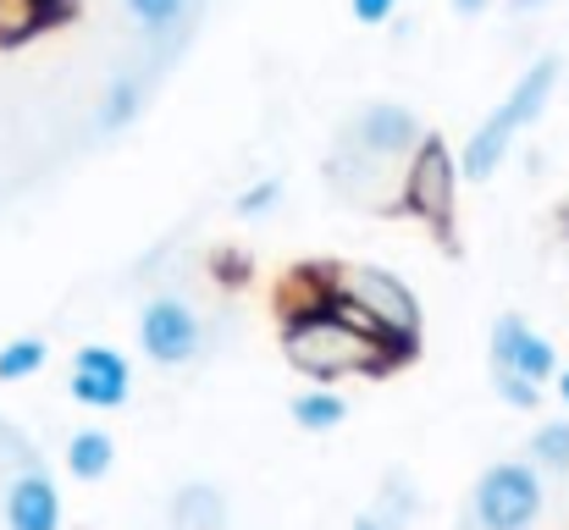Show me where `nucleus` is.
<instances>
[{
	"mask_svg": "<svg viewBox=\"0 0 569 530\" xmlns=\"http://www.w3.org/2000/svg\"><path fill=\"white\" fill-rule=\"evenodd\" d=\"M128 387H133V370L128 359L106 343H89V349L72 353V370H67V392L89 409H122L128 403Z\"/></svg>",
	"mask_w": 569,
	"mask_h": 530,
	"instance_id": "nucleus-9",
	"label": "nucleus"
},
{
	"mask_svg": "<svg viewBox=\"0 0 569 530\" xmlns=\"http://www.w3.org/2000/svg\"><path fill=\"white\" fill-rule=\"evenodd\" d=\"M559 78H565V61H559V56H537V61L515 78V89L498 100V111H492V117L465 139V150H459V172H465V182H492V172L503 167V156L515 150V139L548 111Z\"/></svg>",
	"mask_w": 569,
	"mask_h": 530,
	"instance_id": "nucleus-2",
	"label": "nucleus"
},
{
	"mask_svg": "<svg viewBox=\"0 0 569 530\" xmlns=\"http://www.w3.org/2000/svg\"><path fill=\"white\" fill-rule=\"evenodd\" d=\"M277 204H282V177H260L254 188L238 193V216H266V210H277Z\"/></svg>",
	"mask_w": 569,
	"mask_h": 530,
	"instance_id": "nucleus-21",
	"label": "nucleus"
},
{
	"mask_svg": "<svg viewBox=\"0 0 569 530\" xmlns=\"http://www.w3.org/2000/svg\"><path fill=\"white\" fill-rule=\"evenodd\" d=\"M167 514H172L178 530H227V498L210 481H189V487L172 492Z\"/></svg>",
	"mask_w": 569,
	"mask_h": 530,
	"instance_id": "nucleus-11",
	"label": "nucleus"
},
{
	"mask_svg": "<svg viewBox=\"0 0 569 530\" xmlns=\"http://www.w3.org/2000/svg\"><path fill=\"white\" fill-rule=\"evenodd\" d=\"M459 156L437 139V133H426L420 139V150L409 156V167H403V188H398V204L403 210H415L420 221H431V227H448L453 221V204H459Z\"/></svg>",
	"mask_w": 569,
	"mask_h": 530,
	"instance_id": "nucleus-5",
	"label": "nucleus"
},
{
	"mask_svg": "<svg viewBox=\"0 0 569 530\" xmlns=\"http://www.w3.org/2000/svg\"><path fill=\"white\" fill-rule=\"evenodd\" d=\"M139 106H144V83H139V78H117V83L106 89V100H100V128H106V133H122V128L139 117Z\"/></svg>",
	"mask_w": 569,
	"mask_h": 530,
	"instance_id": "nucleus-16",
	"label": "nucleus"
},
{
	"mask_svg": "<svg viewBox=\"0 0 569 530\" xmlns=\"http://www.w3.org/2000/svg\"><path fill=\"white\" fill-rule=\"evenodd\" d=\"M559 398H565V403H569V364H565V370H559Z\"/></svg>",
	"mask_w": 569,
	"mask_h": 530,
	"instance_id": "nucleus-26",
	"label": "nucleus"
},
{
	"mask_svg": "<svg viewBox=\"0 0 569 530\" xmlns=\"http://www.w3.org/2000/svg\"><path fill=\"white\" fill-rule=\"evenodd\" d=\"M199 343H204L199 316H193L183 299H150V304L139 310V349L150 353L161 370L189 364L193 353H199Z\"/></svg>",
	"mask_w": 569,
	"mask_h": 530,
	"instance_id": "nucleus-8",
	"label": "nucleus"
},
{
	"mask_svg": "<svg viewBox=\"0 0 569 530\" xmlns=\"http://www.w3.org/2000/svg\"><path fill=\"white\" fill-rule=\"evenodd\" d=\"M355 530H381V520H377V514H371V509H366V514L355 520Z\"/></svg>",
	"mask_w": 569,
	"mask_h": 530,
	"instance_id": "nucleus-25",
	"label": "nucleus"
},
{
	"mask_svg": "<svg viewBox=\"0 0 569 530\" xmlns=\"http://www.w3.org/2000/svg\"><path fill=\"white\" fill-rule=\"evenodd\" d=\"M61 17H72V0H0V44H22Z\"/></svg>",
	"mask_w": 569,
	"mask_h": 530,
	"instance_id": "nucleus-12",
	"label": "nucleus"
},
{
	"mask_svg": "<svg viewBox=\"0 0 569 530\" xmlns=\"http://www.w3.org/2000/svg\"><path fill=\"white\" fill-rule=\"evenodd\" d=\"M6 526L11 530H61V492L44 470H22L6 487Z\"/></svg>",
	"mask_w": 569,
	"mask_h": 530,
	"instance_id": "nucleus-10",
	"label": "nucleus"
},
{
	"mask_svg": "<svg viewBox=\"0 0 569 530\" xmlns=\"http://www.w3.org/2000/svg\"><path fill=\"white\" fill-rule=\"evenodd\" d=\"M420 139H426L420 117H415L409 106H398V100L366 106V111L349 122V133H343L349 156H360V161H398V156H415Z\"/></svg>",
	"mask_w": 569,
	"mask_h": 530,
	"instance_id": "nucleus-6",
	"label": "nucleus"
},
{
	"mask_svg": "<svg viewBox=\"0 0 569 530\" xmlns=\"http://www.w3.org/2000/svg\"><path fill=\"white\" fill-rule=\"evenodd\" d=\"M559 221H565V232H569V199H565V216H559Z\"/></svg>",
	"mask_w": 569,
	"mask_h": 530,
	"instance_id": "nucleus-27",
	"label": "nucleus"
},
{
	"mask_svg": "<svg viewBox=\"0 0 569 530\" xmlns=\"http://www.w3.org/2000/svg\"><path fill=\"white\" fill-rule=\"evenodd\" d=\"M111 464H117V442L106 437V431H72L67 437V470L78 476V481H106L111 476Z\"/></svg>",
	"mask_w": 569,
	"mask_h": 530,
	"instance_id": "nucleus-14",
	"label": "nucleus"
},
{
	"mask_svg": "<svg viewBox=\"0 0 569 530\" xmlns=\"http://www.w3.org/2000/svg\"><path fill=\"white\" fill-rule=\"evenodd\" d=\"M492 392H498L509 409H537V403H542V387L526 381V376H509V370H492Z\"/></svg>",
	"mask_w": 569,
	"mask_h": 530,
	"instance_id": "nucleus-20",
	"label": "nucleus"
},
{
	"mask_svg": "<svg viewBox=\"0 0 569 530\" xmlns=\"http://www.w3.org/2000/svg\"><path fill=\"white\" fill-rule=\"evenodd\" d=\"M487 6H492V0H453V11H459V17H481Z\"/></svg>",
	"mask_w": 569,
	"mask_h": 530,
	"instance_id": "nucleus-23",
	"label": "nucleus"
},
{
	"mask_svg": "<svg viewBox=\"0 0 569 530\" xmlns=\"http://www.w3.org/2000/svg\"><path fill=\"white\" fill-rule=\"evenodd\" d=\"M381 520V530H403L415 514H420V492H415V481L409 476H387V487H381L377 509H371Z\"/></svg>",
	"mask_w": 569,
	"mask_h": 530,
	"instance_id": "nucleus-15",
	"label": "nucleus"
},
{
	"mask_svg": "<svg viewBox=\"0 0 569 530\" xmlns=\"http://www.w3.org/2000/svg\"><path fill=\"white\" fill-rule=\"evenodd\" d=\"M531 464H537V470H553V476H569V420L537 426V437H531Z\"/></svg>",
	"mask_w": 569,
	"mask_h": 530,
	"instance_id": "nucleus-18",
	"label": "nucleus"
},
{
	"mask_svg": "<svg viewBox=\"0 0 569 530\" xmlns=\"http://www.w3.org/2000/svg\"><path fill=\"white\" fill-rule=\"evenodd\" d=\"M548 509V487L542 470L531 459H498L481 470L476 492H470V520L476 530H531Z\"/></svg>",
	"mask_w": 569,
	"mask_h": 530,
	"instance_id": "nucleus-4",
	"label": "nucleus"
},
{
	"mask_svg": "<svg viewBox=\"0 0 569 530\" xmlns=\"http://www.w3.org/2000/svg\"><path fill=\"white\" fill-rule=\"evenodd\" d=\"M288 414H293V426L299 431H338L343 420H349V403L332 392V387H305V392H293L288 398Z\"/></svg>",
	"mask_w": 569,
	"mask_h": 530,
	"instance_id": "nucleus-13",
	"label": "nucleus"
},
{
	"mask_svg": "<svg viewBox=\"0 0 569 530\" xmlns=\"http://www.w3.org/2000/svg\"><path fill=\"white\" fill-rule=\"evenodd\" d=\"M327 288L343 304H355L403 359H415V349H420V299L398 271H387V266H338V271H327Z\"/></svg>",
	"mask_w": 569,
	"mask_h": 530,
	"instance_id": "nucleus-3",
	"label": "nucleus"
},
{
	"mask_svg": "<svg viewBox=\"0 0 569 530\" xmlns=\"http://www.w3.org/2000/svg\"><path fill=\"white\" fill-rule=\"evenodd\" d=\"M122 6H128V17H133L139 28L167 33V28H178V22H183V6H189V0H122Z\"/></svg>",
	"mask_w": 569,
	"mask_h": 530,
	"instance_id": "nucleus-19",
	"label": "nucleus"
},
{
	"mask_svg": "<svg viewBox=\"0 0 569 530\" xmlns=\"http://www.w3.org/2000/svg\"><path fill=\"white\" fill-rule=\"evenodd\" d=\"M509 11L515 17H531V11H542V0H509Z\"/></svg>",
	"mask_w": 569,
	"mask_h": 530,
	"instance_id": "nucleus-24",
	"label": "nucleus"
},
{
	"mask_svg": "<svg viewBox=\"0 0 569 530\" xmlns=\"http://www.w3.org/2000/svg\"><path fill=\"white\" fill-rule=\"evenodd\" d=\"M487 353H492V370H509V376H526V381H553L565 364H559V349L526 321V316H498L492 332H487Z\"/></svg>",
	"mask_w": 569,
	"mask_h": 530,
	"instance_id": "nucleus-7",
	"label": "nucleus"
},
{
	"mask_svg": "<svg viewBox=\"0 0 569 530\" xmlns=\"http://www.w3.org/2000/svg\"><path fill=\"white\" fill-rule=\"evenodd\" d=\"M349 11H355V22H366V28H381V22H392L398 0H349Z\"/></svg>",
	"mask_w": 569,
	"mask_h": 530,
	"instance_id": "nucleus-22",
	"label": "nucleus"
},
{
	"mask_svg": "<svg viewBox=\"0 0 569 530\" xmlns=\"http://www.w3.org/2000/svg\"><path fill=\"white\" fill-rule=\"evenodd\" d=\"M282 353L293 370L316 376V381H338V376H371V370H392L403 364V353L392 343H381L371 332L349 327L338 310L327 304H310V310H293L282 321Z\"/></svg>",
	"mask_w": 569,
	"mask_h": 530,
	"instance_id": "nucleus-1",
	"label": "nucleus"
},
{
	"mask_svg": "<svg viewBox=\"0 0 569 530\" xmlns=\"http://www.w3.org/2000/svg\"><path fill=\"white\" fill-rule=\"evenodd\" d=\"M44 359H50V343H44V338H11V343L0 349V381H28V376L44 370Z\"/></svg>",
	"mask_w": 569,
	"mask_h": 530,
	"instance_id": "nucleus-17",
	"label": "nucleus"
}]
</instances>
